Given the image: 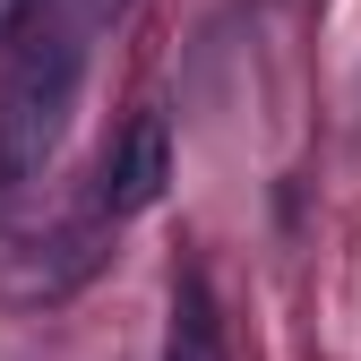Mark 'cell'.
Returning a JSON list of instances; mask_svg holds the SVG:
<instances>
[{
    "label": "cell",
    "mask_w": 361,
    "mask_h": 361,
    "mask_svg": "<svg viewBox=\"0 0 361 361\" xmlns=\"http://www.w3.org/2000/svg\"><path fill=\"white\" fill-rule=\"evenodd\" d=\"M78 78H86L78 35H35L9 61V78H0V198H18L52 172L69 112H78Z\"/></svg>",
    "instance_id": "cell-1"
},
{
    "label": "cell",
    "mask_w": 361,
    "mask_h": 361,
    "mask_svg": "<svg viewBox=\"0 0 361 361\" xmlns=\"http://www.w3.org/2000/svg\"><path fill=\"white\" fill-rule=\"evenodd\" d=\"M164 180H172V129H164V112H138V121L112 138V155H104L95 207H104V215H147V207L164 198Z\"/></svg>",
    "instance_id": "cell-2"
},
{
    "label": "cell",
    "mask_w": 361,
    "mask_h": 361,
    "mask_svg": "<svg viewBox=\"0 0 361 361\" xmlns=\"http://www.w3.org/2000/svg\"><path fill=\"white\" fill-rule=\"evenodd\" d=\"M164 361H224V319H215L207 276H180V284H172V336H164Z\"/></svg>",
    "instance_id": "cell-3"
},
{
    "label": "cell",
    "mask_w": 361,
    "mask_h": 361,
    "mask_svg": "<svg viewBox=\"0 0 361 361\" xmlns=\"http://www.w3.org/2000/svg\"><path fill=\"white\" fill-rule=\"evenodd\" d=\"M26 18H35V0H0V43H9V35H18Z\"/></svg>",
    "instance_id": "cell-4"
},
{
    "label": "cell",
    "mask_w": 361,
    "mask_h": 361,
    "mask_svg": "<svg viewBox=\"0 0 361 361\" xmlns=\"http://www.w3.org/2000/svg\"><path fill=\"white\" fill-rule=\"evenodd\" d=\"M69 9H78V26H104V18L121 9V0H69Z\"/></svg>",
    "instance_id": "cell-5"
}]
</instances>
